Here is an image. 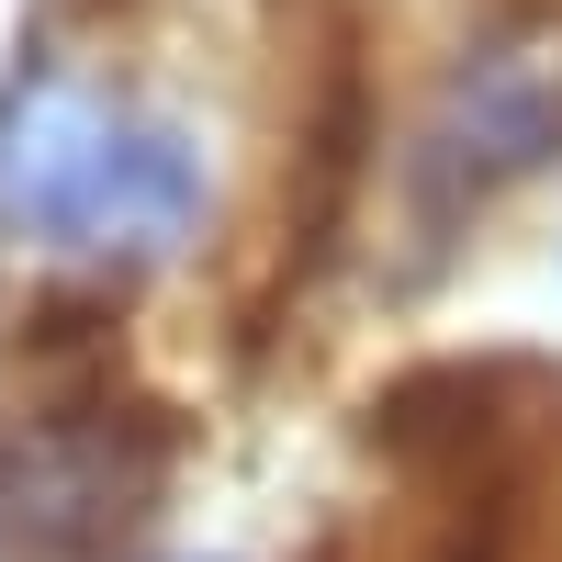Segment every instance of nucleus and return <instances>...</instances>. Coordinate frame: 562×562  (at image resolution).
I'll use <instances>...</instances> for the list:
<instances>
[{"label":"nucleus","instance_id":"nucleus-1","mask_svg":"<svg viewBox=\"0 0 562 562\" xmlns=\"http://www.w3.org/2000/svg\"><path fill=\"white\" fill-rule=\"evenodd\" d=\"M0 214L68 259H169L203 237V158L90 79H34L0 124Z\"/></svg>","mask_w":562,"mask_h":562},{"label":"nucleus","instance_id":"nucleus-2","mask_svg":"<svg viewBox=\"0 0 562 562\" xmlns=\"http://www.w3.org/2000/svg\"><path fill=\"white\" fill-rule=\"evenodd\" d=\"M169 416L102 394H45L0 416V562H113L169 484Z\"/></svg>","mask_w":562,"mask_h":562},{"label":"nucleus","instance_id":"nucleus-3","mask_svg":"<svg viewBox=\"0 0 562 562\" xmlns=\"http://www.w3.org/2000/svg\"><path fill=\"white\" fill-rule=\"evenodd\" d=\"M551 158H562V0L495 23L484 45L450 57L428 124H416V192L484 203V192H506V180H529Z\"/></svg>","mask_w":562,"mask_h":562}]
</instances>
